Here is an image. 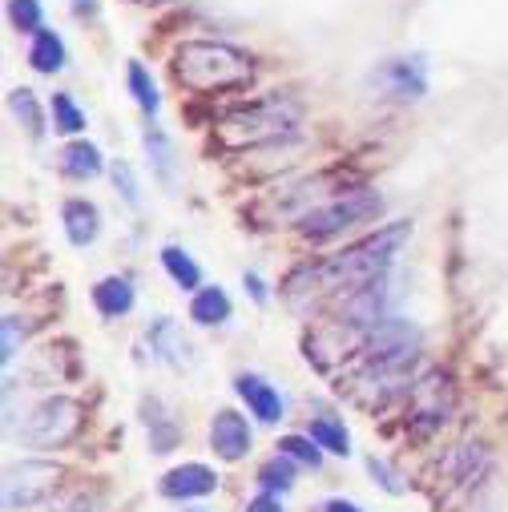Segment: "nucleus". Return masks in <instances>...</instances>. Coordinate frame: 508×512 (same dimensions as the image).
Segmentation results:
<instances>
[{"instance_id": "1", "label": "nucleus", "mask_w": 508, "mask_h": 512, "mask_svg": "<svg viewBox=\"0 0 508 512\" xmlns=\"http://www.w3.org/2000/svg\"><path fill=\"white\" fill-rule=\"evenodd\" d=\"M412 234V222H392L384 230H375L371 238L347 246L343 254H335V259L327 263H303L287 275L283 283V295L295 311H311L319 307L323 299H335V295H355L371 283H379L388 275V267L396 263V254L400 246L408 242Z\"/></svg>"}, {"instance_id": "2", "label": "nucleus", "mask_w": 508, "mask_h": 512, "mask_svg": "<svg viewBox=\"0 0 508 512\" xmlns=\"http://www.w3.org/2000/svg\"><path fill=\"white\" fill-rule=\"evenodd\" d=\"M299 121H303V105L295 97L271 93L263 101H250V105L226 113L214 125V142L222 150H259V146L291 142Z\"/></svg>"}, {"instance_id": "3", "label": "nucleus", "mask_w": 508, "mask_h": 512, "mask_svg": "<svg viewBox=\"0 0 508 512\" xmlns=\"http://www.w3.org/2000/svg\"><path fill=\"white\" fill-rule=\"evenodd\" d=\"M170 69L190 93H230L254 77V61L226 41H182Z\"/></svg>"}, {"instance_id": "4", "label": "nucleus", "mask_w": 508, "mask_h": 512, "mask_svg": "<svg viewBox=\"0 0 508 512\" xmlns=\"http://www.w3.org/2000/svg\"><path fill=\"white\" fill-rule=\"evenodd\" d=\"M379 210H384V198H379L375 190L355 186V190L335 194V198L323 202V206H311V210L299 218V234L311 238V242H323V238H335V234L351 230L355 222L375 218Z\"/></svg>"}, {"instance_id": "5", "label": "nucleus", "mask_w": 508, "mask_h": 512, "mask_svg": "<svg viewBox=\"0 0 508 512\" xmlns=\"http://www.w3.org/2000/svg\"><path fill=\"white\" fill-rule=\"evenodd\" d=\"M363 359L384 363L392 371H408L420 355V331L408 319H379L363 339Z\"/></svg>"}, {"instance_id": "6", "label": "nucleus", "mask_w": 508, "mask_h": 512, "mask_svg": "<svg viewBox=\"0 0 508 512\" xmlns=\"http://www.w3.org/2000/svg\"><path fill=\"white\" fill-rule=\"evenodd\" d=\"M81 432V404L69 396H53L45 404L33 408V416L25 420V444L33 448H61Z\"/></svg>"}, {"instance_id": "7", "label": "nucleus", "mask_w": 508, "mask_h": 512, "mask_svg": "<svg viewBox=\"0 0 508 512\" xmlns=\"http://www.w3.org/2000/svg\"><path fill=\"white\" fill-rule=\"evenodd\" d=\"M452 404H456V396H452V383L444 371L420 375L412 383V428H416V436L436 432L452 416Z\"/></svg>"}, {"instance_id": "8", "label": "nucleus", "mask_w": 508, "mask_h": 512, "mask_svg": "<svg viewBox=\"0 0 508 512\" xmlns=\"http://www.w3.org/2000/svg\"><path fill=\"white\" fill-rule=\"evenodd\" d=\"M61 480V468L49 464V460H21L5 472V508L17 512V508H29L37 500H45Z\"/></svg>"}, {"instance_id": "9", "label": "nucleus", "mask_w": 508, "mask_h": 512, "mask_svg": "<svg viewBox=\"0 0 508 512\" xmlns=\"http://www.w3.org/2000/svg\"><path fill=\"white\" fill-rule=\"evenodd\" d=\"M371 85L384 97L416 101V97L428 93V61L424 57H392L371 73Z\"/></svg>"}, {"instance_id": "10", "label": "nucleus", "mask_w": 508, "mask_h": 512, "mask_svg": "<svg viewBox=\"0 0 508 512\" xmlns=\"http://www.w3.org/2000/svg\"><path fill=\"white\" fill-rule=\"evenodd\" d=\"M234 392L246 400V408L259 416L263 424H279L283 420V396L271 388V383L263 379V375H250V371H242L238 379H234Z\"/></svg>"}, {"instance_id": "11", "label": "nucleus", "mask_w": 508, "mask_h": 512, "mask_svg": "<svg viewBox=\"0 0 508 512\" xmlns=\"http://www.w3.org/2000/svg\"><path fill=\"white\" fill-rule=\"evenodd\" d=\"M210 448L222 456V460H242L250 452V428L238 412H218L214 424H210Z\"/></svg>"}, {"instance_id": "12", "label": "nucleus", "mask_w": 508, "mask_h": 512, "mask_svg": "<svg viewBox=\"0 0 508 512\" xmlns=\"http://www.w3.org/2000/svg\"><path fill=\"white\" fill-rule=\"evenodd\" d=\"M214 488H218V476H214L206 464H182V468L166 472V480H162V492H166V496H178V500L210 496Z\"/></svg>"}, {"instance_id": "13", "label": "nucleus", "mask_w": 508, "mask_h": 512, "mask_svg": "<svg viewBox=\"0 0 508 512\" xmlns=\"http://www.w3.org/2000/svg\"><path fill=\"white\" fill-rule=\"evenodd\" d=\"M61 218H65V234H69L73 246H89L97 238V230H101V214L85 198H69L65 210H61Z\"/></svg>"}, {"instance_id": "14", "label": "nucleus", "mask_w": 508, "mask_h": 512, "mask_svg": "<svg viewBox=\"0 0 508 512\" xmlns=\"http://www.w3.org/2000/svg\"><path fill=\"white\" fill-rule=\"evenodd\" d=\"M93 307H97L105 319L125 315V311L134 307V287H130V279H121V275L101 279V283L93 287Z\"/></svg>"}, {"instance_id": "15", "label": "nucleus", "mask_w": 508, "mask_h": 512, "mask_svg": "<svg viewBox=\"0 0 508 512\" xmlns=\"http://www.w3.org/2000/svg\"><path fill=\"white\" fill-rule=\"evenodd\" d=\"M150 343H154V347H158V355H162L166 363H174V367L194 363L190 343H186V335L178 331V323H174V319H158V323H154V331H150Z\"/></svg>"}, {"instance_id": "16", "label": "nucleus", "mask_w": 508, "mask_h": 512, "mask_svg": "<svg viewBox=\"0 0 508 512\" xmlns=\"http://www.w3.org/2000/svg\"><path fill=\"white\" fill-rule=\"evenodd\" d=\"M190 319H194L198 327H218V323H226V319H230V299H226V291H218V287L198 291L194 303H190Z\"/></svg>"}, {"instance_id": "17", "label": "nucleus", "mask_w": 508, "mask_h": 512, "mask_svg": "<svg viewBox=\"0 0 508 512\" xmlns=\"http://www.w3.org/2000/svg\"><path fill=\"white\" fill-rule=\"evenodd\" d=\"M142 412H146V432H150V448L154 452H170L174 444H178V424L166 416V408H162V400H146L142 404Z\"/></svg>"}, {"instance_id": "18", "label": "nucleus", "mask_w": 508, "mask_h": 512, "mask_svg": "<svg viewBox=\"0 0 508 512\" xmlns=\"http://www.w3.org/2000/svg\"><path fill=\"white\" fill-rule=\"evenodd\" d=\"M61 170L69 178H97L101 174V150L89 142H73L61 150Z\"/></svg>"}, {"instance_id": "19", "label": "nucleus", "mask_w": 508, "mask_h": 512, "mask_svg": "<svg viewBox=\"0 0 508 512\" xmlns=\"http://www.w3.org/2000/svg\"><path fill=\"white\" fill-rule=\"evenodd\" d=\"M29 61H33L37 73H57V69L65 65V45H61V37H57L53 29H41V33L33 37Z\"/></svg>"}, {"instance_id": "20", "label": "nucleus", "mask_w": 508, "mask_h": 512, "mask_svg": "<svg viewBox=\"0 0 508 512\" xmlns=\"http://www.w3.org/2000/svg\"><path fill=\"white\" fill-rule=\"evenodd\" d=\"M162 267L170 271V279H174L182 291H194V287L202 283V271H198V263L190 259V254H186L182 246H166V250H162Z\"/></svg>"}, {"instance_id": "21", "label": "nucleus", "mask_w": 508, "mask_h": 512, "mask_svg": "<svg viewBox=\"0 0 508 512\" xmlns=\"http://www.w3.org/2000/svg\"><path fill=\"white\" fill-rule=\"evenodd\" d=\"M307 436H311L323 452H335V456H347V452H351V436H347V432H343V424H339V420H331V416H315Z\"/></svg>"}, {"instance_id": "22", "label": "nucleus", "mask_w": 508, "mask_h": 512, "mask_svg": "<svg viewBox=\"0 0 508 512\" xmlns=\"http://www.w3.org/2000/svg\"><path fill=\"white\" fill-rule=\"evenodd\" d=\"M142 142H146V150H150V158H154V170H158V178L166 182V186H174V150H170V138L162 134V130H150L142 134Z\"/></svg>"}, {"instance_id": "23", "label": "nucleus", "mask_w": 508, "mask_h": 512, "mask_svg": "<svg viewBox=\"0 0 508 512\" xmlns=\"http://www.w3.org/2000/svg\"><path fill=\"white\" fill-rule=\"evenodd\" d=\"M9 105H13V113H17V121L25 125V130H29L33 138H41L45 117H41V105H37L33 89H13V93H9Z\"/></svg>"}, {"instance_id": "24", "label": "nucleus", "mask_w": 508, "mask_h": 512, "mask_svg": "<svg viewBox=\"0 0 508 512\" xmlns=\"http://www.w3.org/2000/svg\"><path fill=\"white\" fill-rule=\"evenodd\" d=\"M125 77H130V93H134V101L154 117L158 113V89H154V81H150V73L138 65V61H130V69H125Z\"/></svg>"}, {"instance_id": "25", "label": "nucleus", "mask_w": 508, "mask_h": 512, "mask_svg": "<svg viewBox=\"0 0 508 512\" xmlns=\"http://www.w3.org/2000/svg\"><path fill=\"white\" fill-rule=\"evenodd\" d=\"M53 125L61 134H81L85 130V113L73 105L69 93H53Z\"/></svg>"}, {"instance_id": "26", "label": "nucleus", "mask_w": 508, "mask_h": 512, "mask_svg": "<svg viewBox=\"0 0 508 512\" xmlns=\"http://www.w3.org/2000/svg\"><path fill=\"white\" fill-rule=\"evenodd\" d=\"M452 464H456V476H460V480H476V476H484L488 456H484L480 444H460L456 456H452Z\"/></svg>"}, {"instance_id": "27", "label": "nucleus", "mask_w": 508, "mask_h": 512, "mask_svg": "<svg viewBox=\"0 0 508 512\" xmlns=\"http://www.w3.org/2000/svg\"><path fill=\"white\" fill-rule=\"evenodd\" d=\"M279 452L291 456V460H299V464H311V468H319V460H323V452H319V444L311 436H287L279 444Z\"/></svg>"}, {"instance_id": "28", "label": "nucleus", "mask_w": 508, "mask_h": 512, "mask_svg": "<svg viewBox=\"0 0 508 512\" xmlns=\"http://www.w3.org/2000/svg\"><path fill=\"white\" fill-rule=\"evenodd\" d=\"M9 17L21 33H33V37L41 33V5L37 0H9Z\"/></svg>"}, {"instance_id": "29", "label": "nucleus", "mask_w": 508, "mask_h": 512, "mask_svg": "<svg viewBox=\"0 0 508 512\" xmlns=\"http://www.w3.org/2000/svg\"><path fill=\"white\" fill-rule=\"evenodd\" d=\"M57 512H97V492H85V488H73V492H61Z\"/></svg>"}, {"instance_id": "30", "label": "nucleus", "mask_w": 508, "mask_h": 512, "mask_svg": "<svg viewBox=\"0 0 508 512\" xmlns=\"http://www.w3.org/2000/svg\"><path fill=\"white\" fill-rule=\"evenodd\" d=\"M0 323H5V351H0V359L13 363V359H17V351H21V343H25V323H21L17 315H5Z\"/></svg>"}, {"instance_id": "31", "label": "nucleus", "mask_w": 508, "mask_h": 512, "mask_svg": "<svg viewBox=\"0 0 508 512\" xmlns=\"http://www.w3.org/2000/svg\"><path fill=\"white\" fill-rule=\"evenodd\" d=\"M113 186L121 190V198L130 202V206H138V202H142V198H138V182H134V170L125 166V162H117V166H113Z\"/></svg>"}, {"instance_id": "32", "label": "nucleus", "mask_w": 508, "mask_h": 512, "mask_svg": "<svg viewBox=\"0 0 508 512\" xmlns=\"http://www.w3.org/2000/svg\"><path fill=\"white\" fill-rule=\"evenodd\" d=\"M259 480H263V488H267V492H275V488L283 492V488H291V468H287L283 460H271V464L259 472Z\"/></svg>"}, {"instance_id": "33", "label": "nucleus", "mask_w": 508, "mask_h": 512, "mask_svg": "<svg viewBox=\"0 0 508 512\" xmlns=\"http://www.w3.org/2000/svg\"><path fill=\"white\" fill-rule=\"evenodd\" d=\"M367 468H371V476H375L379 484H384V488H388L392 496H400V492H404V484L396 480V472H392V468H388L384 460H375V456H367Z\"/></svg>"}, {"instance_id": "34", "label": "nucleus", "mask_w": 508, "mask_h": 512, "mask_svg": "<svg viewBox=\"0 0 508 512\" xmlns=\"http://www.w3.org/2000/svg\"><path fill=\"white\" fill-rule=\"evenodd\" d=\"M246 512H283V508H279V500H275L271 492H263V496H254V500L246 504Z\"/></svg>"}, {"instance_id": "35", "label": "nucleus", "mask_w": 508, "mask_h": 512, "mask_svg": "<svg viewBox=\"0 0 508 512\" xmlns=\"http://www.w3.org/2000/svg\"><path fill=\"white\" fill-rule=\"evenodd\" d=\"M246 287H250V299H254V303H267V287H263L259 275H246Z\"/></svg>"}, {"instance_id": "36", "label": "nucleus", "mask_w": 508, "mask_h": 512, "mask_svg": "<svg viewBox=\"0 0 508 512\" xmlns=\"http://www.w3.org/2000/svg\"><path fill=\"white\" fill-rule=\"evenodd\" d=\"M323 512H363L359 504H351V500H327L323 504Z\"/></svg>"}, {"instance_id": "37", "label": "nucleus", "mask_w": 508, "mask_h": 512, "mask_svg": "<svg viewBox=\"0 0 508 512\" xmlns=\"http://www.w3.org/2000/svg\"><path fill=\"white\" fill-rule=\"evenodd\" d=\"M77 13H97V0H73Z\"/></svg>"}, {"instance_id": "38", "label": "nucleus", "mask_w": 508, "mask_h": 512, "mask_svg": "<svg viewBox=\"0 0 508 512\" xmlns=\"http://www.w3.org/2000/svg\"><path fill=\"white\" fill-rule=\"evenodd\" d=\"M138 5H162V0H138Z\"/></svg>"}]
</instances>
